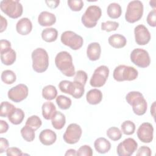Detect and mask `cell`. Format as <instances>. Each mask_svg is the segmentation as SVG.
Returning a JSON list of instances; mask_svg holds the SVG:
<instances>
[{
	"label": "cell",
	"instance_id": "cell-19",
	"mask_svg": "<svg viewBox=\"0 0 156 156\" xmlns=\"http://www.w3.org/2000/svg\"><path fill=\"white\" fill-rule=\"evenodd\" d=\"M101 48L99 43L93 42L88 44L87 49V55L91 61L98 60L101 56Z\"/></svg>",
	"mask_w": 156,
	"mask_h": 156
},
{
	"label": "cell",
	"instance_id": "cell-18",
	"mask_svg": "<svg viewBox=\"0 0 156 156\" xmlns=\"http://www.w3.org/2000/svg\"><path fill=\"white\" fill-rule=\"evenodd\" d=\"M56 22V17L54 14L47 12H41L38 16V23L41 26H51Z\"/></svg>",
	"mask_w": 156,
	"mask_h": 156
},
{
	"label": "cell",
	"instance_id": "cell-1",
	"mask_svg": "<svg viewBox=\"0 0 156 156\" xmlns=\"http://www.w3.org/2000/svg\"><path fill=\"white\" fill-rule=\"evenodd\" d=\"M55 63L57 68L65 76L73 77L76 74L73 58L69 52L66 51L58 52L55 56Z\"/></svg>",
	"mask_w": 156,
	"mask_h": 156
},
{
	"label": "cell",
	"instance_id": "cell-2",
	"mask_svg": "<svg viewBox=\"0 0 156 156\" xmlns=\"http://www.w3.org/2000/svg\"><path fill=\"white\" fill-rule=\"evenodd\" d=\"M126 100L132 106L135 115L141 116L146 112L147 104L141 93L135 91H130L126 94Z\"/></svg>",
	"mask_w": 156,
	"mask_h": 156
},
{
	"label": "cell",
	"instance_id": "cell-29",
	"mask_svg": "<svg viewBox=\"0 0 156 156\" xmlns=\"http://www.w3.org/2000/svg\"><path fill=\"white\" fill-rule=\"evenodd\" d=\"M57 90L54 85H46L42 90V96L44 99L46 100H52L57 98Z\"/></svg>",
	"mask_w": 156,
	"mask_h": 156
},
{
	"label": "cell",
	"instance_id": "cell-47",
	"mask_svg": "<svg viewBox=\"0 0 156 156\" xmlns=\"http://www.w3.org/2000/svg\"><path fill=\"white\" fill-rule=\"evenodd\" d=\"M9 48H11V43L9 41L3 39L0 40V51H2Z\"/></svg>",
	"mask_w": 156,
	"mask_h": 156
},
{
	"label": "cell",
	"instance_id": "cell-39",
	"mask_svg": "<svg viewBox=\"0 0 156 156\" xmlns=\"http://www.w3.org/2000/svg\"><path fill=\"white\" fill-rule=\"evenodd\" d=\"M72 86L73 82L67 80H62L58 84V88L62 92L65 93L66 94H69L70 95L71 94Z\"/></svg>",
	"mask_w": 156,
	"mask_h": 156
},
{
	"label": "cell",
	"instance_id": "cell-25",
	"mask_svg": "<svg viewBox=\"0 0 156 156\" xmlns=\"http://www.w3.org/2000/svg\"><path fill=\"white\" fill-rule=\"evenodd\" d=\"M24 112L22 109L15 108L7 118L12 124L18 125L22 122L24 118Z\"/></svg>",
	"mask_w": 156,
	"mask_h": 156
},
{
	"label": "cell",
	"instance_id": "cell-33",
	"mask_svg": "<svg viewBox=\"0 0 156 156\" xmlns=\"http://www.w3.org/2000/svg\"><path fill=\"white\" fill-rule=\"evenodd\" d=\"M15 107L8 101H3L0 106V116L1 117H8L13 111Z\"/></svg>",
	"mask_w": 156,
	"mask_h": 156
},
{
	"label": "cell",
	"instance_id": "cell-7",
	"mask_svg": "<svg viewBox=\"0 0 156 156\" xmlns=\"http://www.w3.org/2000/svg\"><path fill=\"white\" fill-rule=\"evenodd\" d=\"M143 4L138 0L132 1L127 5L125 19L129 23H134L139 21L143 16Z\"/></svg>",
	"mask_w": 156,
	"mask_h": 156
},
{
	"label": "cell",
	"instance_id": "cell-35",
	"mask_svg": "<svg viewBox=\"0 0 156 156\" xmlns=\"http://www.w3.org/2000/svg\"><path fill=\"white\" fill-rule=\"evenodd\" d=\"M41 124L42 121L41 119L37 115H32L27 118L25 125L29 126L35 131L41 126Z\"/></svg>",
	"mask_w": 156,
	"mask_h": 156
},
{
	"label": "cell",
	"instance_id": "cell-22",
	"mask_svg": "<svg viewBox=\"0 0 156 156\" xmlns=\"http://www.w3.org/2000/svg\"><path fill=\"white\" fill-rule=\"evenodd\" d=\"M102 93L101 90L94 88L88 91L86 94V99L88 104L91 105H97L102 99Z\"/></svg>",
	"mask_w": 156,
	"mask_h": 156
},
{
	"label": "cell",
	"instance_id": "cell-46",
	"mask_svg": "<svg viewBox=\"0 0 156 156\" xmlns=\"http://www.w3.org/2000/svg\"><path fill=\"white\" fill-rule=\"evenodd\" d=\"M9 143L8 140L5 138L1 137L0 138V153L2 154L7 151V149L9 148Z\"/></svg>",
	"mask_w": 156,
	"mask_h": 156
},
{
	"label": "cell",
	"instance_id": "cell-51",
	"mask_svg": "<svg viewBox=\"0 0 156 156\" xmlns=\"http://www.w3.org/2000/svg\"><path fill=\"white\" fill-rule=\"evenodd\" d=\"M65 156L68 155H77V151L73 149H69L66 151V153L65 154Z\"/></svg>",
	"mask_w": 156,
	"mask_h": 156
},
{
	"label": "cell",
	"instance_id": "cell-52",
	"mask_svg": "<svg viewBox=\"0 0 156 156\" xmlns=\"http://www.w3.org/2000/svg\"><path fill=\"white\" fill-rule=\"evenodd\" d=\"M155 102H154L152 104V106L151 107V113L152 114V116L155 117Z\"/></svg>",
	"mask_w": 156,
	"mask_h": 156
},
{
	"label": "cell",
	"instance_id": "cell-10",
	"mask_svg": "<svg viewBox=\"0 0 156 156\" xmlns=\"http://www.w3.org/2000/svg\"><path fill=\"white\" fill-rule=\"evenodd\" d=\"M131 62L140 68H146L150 65L151 58L147 51L141 48L134 49L130 54Z\"/></svg>",
	"mask_w": 156,
	"mask_h": 156
},
{
	"label": "cell",
	"instance_id": "cell-5",
	"mask_svg": "<svg viewBox=\"0 0 156 156\" xmlns=\"http://www.w3.org/2000/svg\"><path fill=\"white\" fill-rule=\"evenodd\" d=\"M102 15L101 9L95 5H90L86 9L81 18L83 26L87 28L94 27Z\"/></svg>",
	"mask_w": 156,
	"mask_h": 156
},
{
	"label": "cell",
	"instance_id": "cell-13",
	"mask_svg": "<svg viewBox=\"0 0 156 156\" xmlns=\"http://www.w3.org/2000/svg\"><path fill=\"white\" fill-rule=\"evenodd\" d=\"M28 87L23 84L20 83L12 87L8 91V98L15 102H20L24 100L28 96Z\"/></svg>",
	"mask_w": 156,
	"mask_h": 156
},
{
	"label": "cell",
	"instance_id": "cell-26",
	"mask_svg": "<svg viewBox=\"0 0 156 156\" xmlns=\"http://www.w3.org/2000/svg\"><path fill=\"white\" fill-rule=\"evenodd\" d=\"M58 37V31L53 27L46 28L41 32L42 39L48 43L55 41Z\"/></svg>",
	"mask_w": 156,
	"mask_h": 156
},
{
	"label": "cell",
	"instance_id": "cell-36",
	"mask_svg": "<svg viewBox=\"0 0 156 156\" xmlns=\"http://www.w3.org/2000/svg\"><path fill=\"white\" fill-rule=\"evenodd\" d=\"M121 128V132L124 134L126 135H130L135 132V125L132 121L127 120L122 123Z\"/></svg>",
	"mask_w": 156,
	"mask_h": 156
},
{
	"label": "cell",
	"instance_id": "cell-3",
	"mask_svg": "<svg viewBox=\"0 0 156 156\" xmlns=\"http://www.w3.org/2000/svg\"><path fill=\"white\" fill-rule=\"evenodd\" d=\"M32 68L38 73L46 71L49 66V55L47 51L41 48L34 49L31 54Z\"/></svg>",
	"mask_w": 156,
	"mask_h": 156
},
{
	"label": "cell",
	"instance_id": "cell-15",
	"mask_svg": "<svg viewBox=\"0 0 156 156\" xmlns=\"http://www.w3.org/2000/svg\"><path fill=\"white\" fill-rule=\"evenodd\" d=\"M135 39L138 45H146L151 40V34L147 28L143 24H139L134 29Z\"/></svg>",
	"mask_w": 156,
	"mask_h": 156
},
{
	"label": "cell",
	"instance_id": "cell-4",
	"mask_svg": "<svg viewBox=\"0 0 156 156\" xmlns=\"http://www.w3.org/2000/svg\"><path fill=\"white\" fill-rule=\"evenodd\" d=\"M0 8L3 13L13 19L20 17L23 12V5L18 0H2Z\"/></svg>",
	"mask_w": 156,
	"mask_h": 156
},
{
	"label": "cell",
	"instance_id": "cell-14",
	"mask_svg": "<svg viewBox=\"0 0 156 156\" xmlns=\"http://www.w3.org/2000/svg\"><path fill=\"white\" fill-rule=\"evenodd\" d=\"M137 136L143 143H149L153 140L154 127L149 122H143L137 130Z\"/></svg>",
	"mask_w": 156,
	"mask_h": 156
},
{
	"label": "cell",
	"instance_id": "cell-37",
	"mask_svg": "<svg viewBox=\"0 0 156 156\" xmlns=\"http://www.w3.org/2000/svg\"><path fill=\"white\" fill-rule=\"evenodd\" d=\"M106 134L112 141H118L122 137V132L116 127H110L107 130Z\"/></svg>",
	"mask_w": 156,
	"mask_h": 156
},
{
	"label": "cell",
	"instance_id": "cell-16",
	"mask_svg": "<svg viewBox=\"0 0 156 156\" xmlns=\"http://www.w3.org/2000/svg\"><path fill=\"white\" fill-rule=\"evenodd\" d=\"M32 29V23L28 18H22L16 24L17 32L21 35H28Z\"/></svg>",
	"mask_w": 156,
	"mask_h": 156
},
{
	"label": "cell",
	"instance_id": "cell-44",
	"mask_svg": "<svg viewBox=\"0 0 156 156\" xmlns=\"http://www.w3.org/2000/svg\"><path fill=\"white\" fill-rule=\"evenodd\" d=\"M152 155L151 149L146 146H143L140 147L136 154V156H151Z\"/></svg>",
	"mask_w": 156,
	"mask_h": 156
},
{
	"label": "cell",
	"instance_id": "cell-21",
	"mask_svg": "<svg viewBox=\"0 0 156 156\" xmlns=\"http://www.w3.org/2000/svg\"><path fill=\"white\" fill-rule=\"evenodd\" d=\"M108 42L109 44L115 48H124L127 44L126 37L119 34H115L108 37Z\"/></svg>",
	"mask_w": 156,
	"mask_h": 156
},
{
	"label": "cell",
	"instance_id": "cell-49",
	"mask_svg": "<svg viewBox=\"0 0 156 156\" xmlns=\"http://www.w3.org/2000/svg\"><path fill=\"white\" fill-rule=\"evenodd\" d=\"M0 21H1V29H0V32L2 33L6 29H7V20L3 17L2 15H1V20H0Z\"/></svg>",
	"mask_w": 156,
	"mask_h": 156
},
{
	"label": "cell",
	"instance_id": "cell-28",
	"mask_svg": "<svg viewBox=\"0 0 156 156\" xmlns=\"http://www.w3.org/2000/svg\"><path fill=\"white\" fill-rule=\"evenodd\" d=\"M107 13L108 16L112 19H116L121 16L122 13V9L121 5L116 2L110 3L107 9Z\"/></svg>",
	"mask_w": 156,
	"mask_h": 156
},
{
	"label": "cell",
	"instance_id": "cell-42",
	"mask_svg": "<svg viewBox=\"0 0 156 156\" xmlns=\"http://www.w3.org/2000/svg\"><path fill=\"white\" fill-rule=\"evenodd\" d=\"M93 154V150L88 145H83L80 146L77 151V155L79 156H91Z\"/></svg>",
	"mask_w": 156,
	"mask_h": 156
},
{
	"label": "cell",
	"instance_id": "cell-41",
	"mask_svg": "<svg viewBox=\"0 0 156 156\" xmlns=\"http://www.w3.org/2000/svg\"><path fill=\"white\" fill-rule=\"evenodd\" d=\"M67 3L70 9L74 12L80 11L83 7V2L82 0H68Z\"/></svg>",
	"mask_w": 156,
	"mask_h": 156
},
{
	"label": "cell",
	"instance_id": "cell-20",
	"mask_svg": "<svg viewBox=\"0 0 156 156\" xmlns=\"http://www.w3.org/2000/svg\"><path fill=\"white\" fill-rule=\"evenodd\" d=\"M0 53L1 60L4 65L9 66L13 65L15 63L16 54L15 50L12 49V48L2 51H0Z\"/></svg>",
	"mask_w": 156,
	"mask_h": 156
},
{
	"label": "cell",
	"instance_id": "cell-50",
	"mask_svg": "<svg viewBox=\"0 0 156 156\" xmlns=\"http://www.w3.org/2000/svg\"><path fill=\"white\" fill-rule=\"evenodd\" d=\"M45 2L47 4V6L49 8L55 9L58 7L60 3V1H46Z\"/></svg>",
	"mask_w": 156,
	"mask_h": 156
},
{
	"label": "cell",
	"instance_id": "cell-12",
	"mask_svg": "<svg viewBox=\"0 0 156 156\" xmlns=\"http://www.w3.org/2000/svg\"><path fill=\"white\" fill-rule=\"evenodd\" d=\"M137 147V142L132 138H128L118 144L116 148L117 154L119 156H130L136 151Z\"/></svg>",
	"mask_w": 156,
	"mask_h": 156
},
{
	"label": "cell",
	"instance_id": "cell-31",
	"mask_svg": "<svg viewBox=\"0 0 156 156\" xmlns=\"http://www.w3.org/2000/svg\"><path fill=\"white\" fill-rule=\"evenodd\" d=\"M21 134L23 138L27 142H31L35 139V130L28 126L25 125L21 129Z\"/></svg>",
	"mask_w": 156,
	"mask_h": 156
},
{
	"label": "cell",
	"instance_id": "cell-9",
	"mask_svg": "<svg viewBox=\"0 0 156 156\" xmlns=\"http://www.w3.org/2000/svg\"><path fill=\"white\" fill-rule=\"evenodd\" d=\"M109 75V69L105 65H101L95 69L90 79V84L93 87H101L105 83Z\"/></svg>",
	"mask_w": 156,
	"mask_h": 156
},
{
	"label": "cell",
	"instance_id": "cell-27",
	"mask_svg": "<svg viewBox=\"0 0 156 156\" xmlns=\"http://www.w3.org/2000/svg\"><path fill=\"white\" fill-rule=\"evenodd\" d=\"M51 123L54 129L57 130L62 129L66 123L65 116L60 112H56L51 119Z\"/></svg>",
	"mask_w": 156,
	"mask_h": 156
},
{
	"label": "cell",
	"instance_id": "cell-24",
	"mask_svg": "<svg viewBox=\"0 0 156 156\" xmlns=\"http://www.w3.org/2000/svg\"><path fill=\"white\" fill-rule=\"evenodd\" d=\"M42 115L45 119H51L56 113V107L55 105L49 101L45 102L42 105Z\"/></svg>",
	"mask_w": 156,
	"mask_h": 156
},
{
	"label": "cell",
	"instance_id": "cell-45",
	"mask_svg": "<svg viewBox=\"0 0 156 156\" xmlns=\"http://www.w3.org/2000/svg\"><path fill=\"white\" fill-rule=\"evenodd\" d=\"M6 154L7 156H18L25 155V154L22 153L21 149L16 147H9L6 151Z\"/></svg>",
	"mask_w": 156,
	"mask_h": 156
},
{
	"label": "cell",
	"instance_id": "cell-30",
	"mask_svg": "<svg viewBox=\"0 0 156 156\" xmlns=\"http://www.w3.org/2000/svg\"><path fill=\"white\" fill-rule=\"evenodd\" d=\"M1 80L2 81L7 85L13 83L16 80V76L15 73L10 69L4 70L1 73Z\"/></svg>",
	"mask_w": 156,
	"mask_h": 156
},
{
	"label": "cell",
	"instance_id": "cell-32",
	"mask_svg": "<svg viewBox=\"0 0 156 156\" xmlns=\"http://www.w3.org/2000/svg\"><path fill=\"white\" fill-rule=\"evenodd\" d=\"M84 91V85L74 81L73 82L71 95L73 98H74L75 99H80L83 95Z\"/></svg>",
	"mask_w": 156,
	"mask_h": 156
},
{
	"label": "cell",
	"instance_id": "cell-17",
	"mask_svg": "<svg viewBox=\"0 0 156 156\" xmlns=\"http://www.w3.org/2000/svg\"><path fill=\"white\" fill-rule=\"evenodd\" d=\"M40 141L45 146H50L54 144L57 140L56 133L51 129L43 130L39 135Z\"/></svg>",
	"mask_w": 156,
	"mask_h": 156
},
{
	"label": "cell",
	"instance_id": "cell-23",
	"mask_svg": "<svg viewBox=\"0 0 156 156\" xmlns=\"http://www.w3.org/2000/svg\"><path fill=\"white\" fill-rule=\"evenodd\" d=\"M94 146L98 152L100 154H105L110 151L111 148V143L106 138L100 137L94 141Z\"/></svg>",
	"mask_w": 156,
	"mask_h": 156
},
{
	"label": "cell",
	"instance_id": "cell-8",
	"mask_svg": "<svg viewBox=\"0 0 156 156\" xmlns=\"http://www.w3.org/2000/svg\"><path fill=\"white\" fill-rule=\"evenodd\" d=\"M60 40L64 45L69 47L73 50L79 49L83 43V38L71 30L63 32L61 35Z\"/></svg>",
	"mask_w": 156,
	"mask_h": 156
},
{
	"label": "cell",
	"instance_id": "cell-48",
	"mask_svg": "<svg viewBox=\"0 0 156 156\" xmlns=\"http://www.w3.org/2000/svg\"><path fill=\"white\" fill-rule=\"evenodd\" d=\"M9 129V124L4 120H0V133H5Z\"/></svg>",
	"mask_w": 156,
	"mask_h": 156
},
{
	"label": "cell",
	"instance_id": "cell-38",
	"mask_svg": "<svg viewBox=\"0 0 156 156\" xmlns=\"http://www.w3.org/2000/svg\"><path fill=\"white\" fill-rule=\"evenodd\" d=\"M119 27V23L116 21H107L101 23V29L107 32L116 30Z\"/></svg>",
	"mask_w": 156,
	"mask_h": 156
},
{
	"label": "cell",
	"instance_id": "cell-53",
	"mask_svg": "<svg viewBox=\"0 0 156 156\" xmlns=\"http://www.w3.org/2000/svg\"><path fill=\"white\" fill-rule=\"evenodd\" d=\"M149 4H150V5L151 6V7H152L153 8H154V9H155V1H151L150 2H149Z\"/></svg>",
	"mask_w": 156,
	"mask_h": 156
},
{
	"label": "cell",
	"instance_id": "cell-6",
	"mask_svg": "<svg viewBox=\"0 0 156 156\" xmlns=\"http://www.w3.org/2000/svg\"><path fill=\"white\" fill-rule=\"evenodd\" d=\"M138 75V71L133 66L120 65L116 66L113 73V79L118 82L135 80Z\"/></svg>",
	"mask_w": 156,
	"mask_h": 156
},
{
	"label": "cell",
	"instance_id": "cell-34",
	"mask_svg": "<svg viewBox=\"0 0 156 156\" xmlns=\"http://www.w3.org/2000/svg\"><path fill=\"white\" fill-rule=\"evenodd\" d=\"M56 103L60 109L67 110L71 107L72 102L69 98L63 95H59L56 98Z\"/></svg>",
	"mask_w": 156,
	"mask_h": 156
},
{
	"label": "cell",
	"instance_id": "cell-43",
	"mask_svg": "<svg viewBox=\"0 0 156 156\" xmlns=\"http://www.w3.org/2000/svg\"><path fill=\"white\" fill-rule=\"evenodd\" d=\"M147 24L151 27H155L156 26V10L155 9L151 10L149 14L147 15Z\"/></svg>",
	"mask_w": 156,
	"mask_h": 156
},
{
	"label": "cell",
	"instance_id": "cell-40",
	"mask_svg": "<svg viewBox=\"0 0 156 156\" xmlns=\"http://www.w3.org/2000/svg\"><path fill=\"white\" fill-rule=\"evenodd\" d=\"M87 79H88V76L86 72L83 70H79L75 74L74 81L76 82H79L85 86V85L86 84Z\"/></svg>",
	"mask_w": 156,
	"mask_h": 156
},
{
	"label": "cell",
	"instance_id": "cell-11",
	"mask_svg": "<svg viewBox=\"0 0 156 156\" xmlns=\"http://www.w3.org/2000/svg\"><path fill=\"white\" fill-rule=\"evenodd\" d=\"M82 133V130L80 126L77 124L71 123L67 127L63 134V138L65 143L73 144L79 141Z\"/></svg>",
	"mask_w": 156,
	"mask_h": 156
}]
</instances>
